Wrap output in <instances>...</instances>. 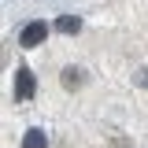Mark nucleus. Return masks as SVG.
<instances>
[{"label": "nucleus", "mask_w": 148, "mask_h": 148, "mask_svg": "<svg viewBox=\"0 0 148 148\" xmlns=\"http://www.w3.org/2000/svg\"><path fill=\"white\" fill-rule=\"evenodd\" d=\"M45 37H48V26H45V22H30V26H22L18 45H22V48H37Z\"/></svg>", "instance_id": "nucleus-1"}, {"label": "nucleus", "mask_w": 148, "mask_h": 148, "mask_svg": "<svg viewBox=\"0 0 148 148\" xmlns=\"http://www.w3.org/2000/svg\"><path fill=\"white\" fill-rule=\"evenodd\" d=\"M37 89V82H34V71H26V67H18L15 71V100H30Z\"/></svg>", "instance_id": "nucleus-2"}, {"label": "nucleus", "mask_w": 148, "mask_h": 148, "mask_svg": "<svg viewBox=\"0 0 148 148\" xmlns=\"http://www.w3.org/2000/svg\"><path fill=\"white\" fill-rule=\"evenodd\" d=\"M22 148H48L45 130H26V133H22Z\"/></svg>", "instance_id": "nucleus-3"}, {"label": "nucleus", "mask_w": 148, "mask_h": 148, "mask_svg": "<svg viewBox=\"0 0 148 148\" xmlns=\"http://www.w3.org/2000/svg\"><path fill=\"white\" fill-rule=\"evenodd\" d=\"M56 30H59V34H78V30H82V18L78 15H63L56 22Z\"/></svg>", "instance_id": "nucleus-4"}, {"label": "nucleus", "mask_w": 148, "mask_h": 148, "mask_svg": "<svg viewBox=\"0 0 148 148\" xmlns=\"http://www.w3.org/2000/svg\"><path fill=\"white\" fill-rule=\"evenodd\" d=\"M82 82H85V78H82L78 67H67V71H63V89H82Z\"/></svg>", "instance_id": "nucleus-5"}, {"label": "nucleus", "mask_w": 148, "mask_h": 148, "mask_svg": "<svg viewBox=\"0 0 148 148\" xmlns=\"http://www.w3.org/2000/svg\"><path fill=\"white\" fill-rule=\"evenodd\" d=\"M141 85H148V71H145V78H141Z\"/></svg>", "instance_id": "nucleus-6"}]
</instances>
